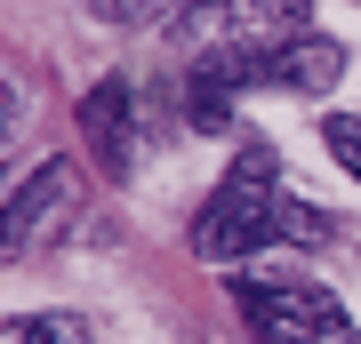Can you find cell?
Wrapping results in <instances>:
<instances>
[{"mask_svg": "<svg viewBox=\"0 0 361 344\" xmlns=\"http://www.w3.org/2000/svg\"><path fill=\"white\" fill-rule=\"evenodd\" d=\"M273 177H281V153L265 136H249L233 153V177L209 192V208L193 217V256L209 265H233V256H257L281 241V200H273Z\"/></svg>", "mask_w": 361, "mask_h": 344, "instance_id": "obj_1", "label": "cell"}, {"mask_svg": "<svg viewBox=\"0 0 361 344\" xmlns=\"http://www.w3.org/2000/svg\"><path fill=\"white\" fill-rule=\"evenodd\" d=\"M233 305H241V320L265 344H353V320L337 312V296L313 288V281H241Z\"/></svg>", "mask_w": 361, "mask_h": 344, "instance_id": "obj_2", "label": "cell"}, {"mask_svg": "<svg viewBox=\"0 0 361 344\" xmlns=\"http://www.w3.org/2000/svg\"><path fill=\"white\" fill-rule=\"evenodd\" d=\"M73 208H80L73 168H65V160H40L32 177L8 192V208H0V256H32V248H49L56 232H65Z\"/></svg>", "mask_w": 361, "mask_h": 344, "instance_id": "obj_3", "label": "cell"}, {"mask_svg": "<svg viewBox=\"0 0 361 344\" xmlns=\"http://www.w3.org/2000/svg\"><path fill=\"white\" fill-rule=\"evenodd\" d=\"M80 144L97 153L104 177H129V160H137V96H129V80H97L89 96H80Z\"/></svg>", "mask_w": 361, "mask_h": 344, "instance_id": "obj_4", "label": "cell"}, {"mask_svg": "<svg viewBox=\"0 0 361 344\" xmlns=\"http://www.w3.org/2000/svg\"><path fill=\"white\" fill-rule=\"evenodd\" d=\"M337 72H345V49L322 32H297V40H273L265 49V80L273 89H297V96H329Z\"/></svg>", "mask_w": 361, "mask_h": 344, "instance_id": "obj_5", "label": "cell"}, {"mask_svg": "<svg viewBox=\"0 0 361 344\" xmlns=\"http://www.w3.org/2000/svg\"><path fill=\"white\" fill-rule=\"evenodd\" d=\"M201 16H217L225 40H257V49H273V40H297L313 16V0H209Z\"/></svg>", "mask_w": 361, "mask_h": 344, "instance_id": "obj_6", "label": "cell"}, {"mask_svg": "<svg viewBox=\"0 0 361 344\" xmlns=\"http://www.w3.org/2000/svg\"><path fill=\"white\" fill-rule=\"evenodd\" d=\"M104 25H129V32H153V25H177V16H201L209 0H89Z\"/></svg>", "mask_w": 361, "mask_h": 344, "instance_id": "obj_7", "label": "cell"}, {"mask_svg": "<svg viewBox=\"0 0 361 344\" xmlns=\"http://www.w3.org/2000/svg\"><path fill=\"white\" fill-rule=\"evenodd\" d=\"M0 344H89V329L65 320V312H25V320L0 329Z\"/></svg>", "mask_w": 361, "mask_h": 344, "instance_id": "obj_8", "label": "cell"}, {"mask_svg": "<svg viewBox=\"0 0 361 344\" xmlns=\"http://www.w3.org/2000/svg\"><path fill=\"white\" fill-rule=\"evenodd\" d=\"M329 232H337V217H329V208H313V200H289V192H281V241H297V248H322Z\"/></svg>", "mask_w": 361, "mask_h": 344, "instance_id": "obj_9", "label": "cell"}, {"mask_svg": "<svg viewBox=\"0 0 361 344\" xmlns=\"http://www.w3.org/2000/svg\"><path fill=\"white\" fill-rule=\"evenodd\" d=\"M185 120L209 128V136H217V128H233V89H217V80L193 72V89H185Z\"/></svg>", "mask_w": 361, "mask_h": 344, "instance_id": "obj_10", "label": "cell"}, {"mask_svg": "<svg viewBox=\"0 0 361 344\" xmlns=\"http://www.w3.org/2000/svg\"><path fill=\"white\" fill-rule=\"evenodd\" d=\"M322 144H329V160H345V177L361 184V120L353 113H329L322 120Z\"/></svg>", "mask_w": 361, "mask_h": 344, "instance_id": "obj_11", "label": "cell"}]
</instances>
